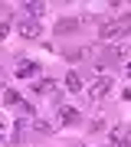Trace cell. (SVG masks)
<instances>
[{
    "mask_svg": "<svg viewBox=\"0 0 131 147\" xmlns=\"http://www.w3.org/2000/svg\"><path fill=\"white\" fill-rule=\"evenodd\" d=\"M128 33H131V16H118V20L102 23L98 39H121V36H128Z\"/></svg>",
    "mask_w": 131,
    "mask_h": 147,
    "instance_id": "cell-1",
    "label": "cell"
},
{
    "mask_svg": "<svg viewBox=\"0 0 131 147\" xmlns=\"http://www.w3.org/2000/svg\"><path fill=\"white\" fill-rule=\"evenodd\" d=\"M3 105L10 108V111H20L23 118H36V108H33L20 92H13V88H7V92H3Z\"/></svg>",
    "mask_w": 131,
    "mask_h": 147,
    "instance_id": "cell-2",
    "label": "cell"
},
{
    "mask_svg": "<svg viewBox=\"0 0 131 147\" xmlns=\"http://www.w3.org/2000/svg\"><path fill=\"white\" fill-rule=\"evenodd\" d=\"M36 72H39V62H33V59H26V56L13 59V75L16 79H36Z\"/></svg>",
    "mask_w": 131,
    "mask_h": 147,
    "instance_id": "cell-3",
    "label": "cell"
},
{
    "mask_svg": "<svg viewBox=\"0 0 131 147\" xmlns=\"http://www.w3.org/2000/svg\"><path fill=\"white\" fill-rule=\"evenodd\" d=\"M16 33H20L23 39H39L43 26H39V20H30V16H23V20L16 23Z\"/></svg>",
    "mask_w": 131,
    "mask_h": 147,
    "instance_id": "cell-4",
    "label": "cell"
},
{
    "mask_svg": "<svg viewBox=\"0 0 131 147\" xmlns=\"http://www.w3.org/2000/svg\"><path fill=\"white\" fill-rule=\"evenodd\" d=\"M56 121H59V124H66V127H72V124H79V121H82V115H79V108H72V105H59Z\"/></svg>",
    "mask_w": 131,
    "mask_h": 147,
    "instance_id": "cell-5",
    "label": "cell"
},
{
    "mask_svg": "<svg viewBox=\"0 0 131 147\" xmlns=\"http://www.w3.org/2000/svg\"><path fill=\"white\" fill-rule=\"evenodd\" d=\"M111 85H115L111 79H98V82H92V85H89V98H95V101L105 98V95L111 92Z\"/></svg>",
    "mask_w": 131,
    "mask_h": 147,
    "instance_id": "cell-6",
    "label": "cell"
},
{
    "mask_svg": "<svg viewBox=\"0 0 131 147\" xmlns=\"http://www.w3.org/2000/svg\"><path fill=\"white\" fill-rule=\"evenodd\" d=\"M33 92H36V95H52V92H59V82H52V79H36V82H33Z\"/></svg>",
    "mask_w": 131,
    "mask_h": 147,
    "instance_id": "cell-7",
    "label": "cell"
},
{
    "mask_svg": "<svg viewBox=\"0 0 131 147\" xmlns=\"http://www.w3.org/2000/svg\"><path fill=\"white\" fill-rule=\"evenodd\" d=\"M23 13H30V20H39V16L46 13V3H39V0H26V3H23Z\"/></svg>",
    "mask_w": 131,
    "mask_h": 147,
    "instance_id": "cell-8",
    "label": "cell"
},
{
    "mask_svg": "<svg viewBox=\"0 0 131 147\" xmlns=\"http://www.w3.org/2000/svg\"><path fill=\"white\" fill-rule=\"evenodd\" d=\"M66 88L72 92V95L82 92V79H79V72H75V69H69V72H66Z\"/></svg>",
    "mask_w": 131,
    "mask_h": 147,
    "instance_id": "cell-9",
    "label": "cell"
},
{
    "mask_svg": "<svg viewBox=\"0 0 131 147\" xmlns=\"http://www.w3.org/2000/svg\"><path fill=\"white\" fill-rule=\"evenodd\" d=\"M111 147H131V134L128 131H111Z\"/></svg>",
    "mask_w": 131,
    "mask_h": 147,
    "instance_id": "cell-10",
    "label": "cell"
},
{
    "mask_svg": "<svg viewBox=\"0 0 131 147\" xmlns=\"http://www.w3.org/2000/svg\"><path fill=\"white\" fill-rule=\"evenodd\" d=\"M33 131H36V134H52V124H49V121H43V118H33Z\"/></svg>",
    "mask_w": 131,
    "mask_h": 147,
    "instance_id": "cell-11",
    "label": "cell"
},
{
    "mask_svg": "<svg viewBox=\"0 0 131 147\" xmlns=\"http://www.w3.org/2000/svg\"><path fill=\"white\" fill-rule=\"evenodd\" d=\"M75 26H79V20H59L56 23V33H72Z\"/></svg>",
    "mask_w": 131,
    "mask_h": 147,
    "instance_id": "cell-12",
    "label": "cell"
},
{
    "mask_svg": "<svg viewBox=\"0 0 131 147\" xmlns=\"http://www.w3.org/2000/svg\"><path fill=\"white\" fill-rule=\"evenodd\" d=\"M7 141H10V121L0 115V144H7Z\"/></svg>",
    "mask_w": 131,
    "mask_h": 147,
    "instance_id": "cell-13",
    "label": "cell"
},
{
    "mask_svg": "<svg viewBox=\"0 0 131 147\" xmlns=\"http://www.w3.org/2000/svg\"><path fill=\"white\" fill-rule=\"evenodd\" d=\"M89 127H92V134H98V131H105V118H95V121H92Z\"/></svg>",
    "mask_w": 131,
    "mask_h": 147,
    "instance_id": "cell-14",
    "label": "cell"
},
{
    "mask_svg": "<svg viewBox=\"0 0 131 147\" xmlns=\"http://www.w3.org/2000/svg\"><path fill=\"white\" fill-rule=\"evenodd\" d=\"M7 36H10V23L0 20V39H7Z\"/></svg>",
    "mask_w": 131,
    "mask_h": 147,
    "instance_id": "cell-15",
    "label": "cell"
},
{
    "mask_svg": "<svg viewBox=\"0 0 131 147\" xmlns=\"http://www.w3.org/2000/svg\"><path fill=\"white\" fill-rule=\"evenodd\" d=\"M125 75H131V65H128V69H125Z\"/></svg>",
    "mask_w": 131,
    "mask_h": 147,
    "instance_id": "cell-16",
    "label": "cell"
}]
</instances>
